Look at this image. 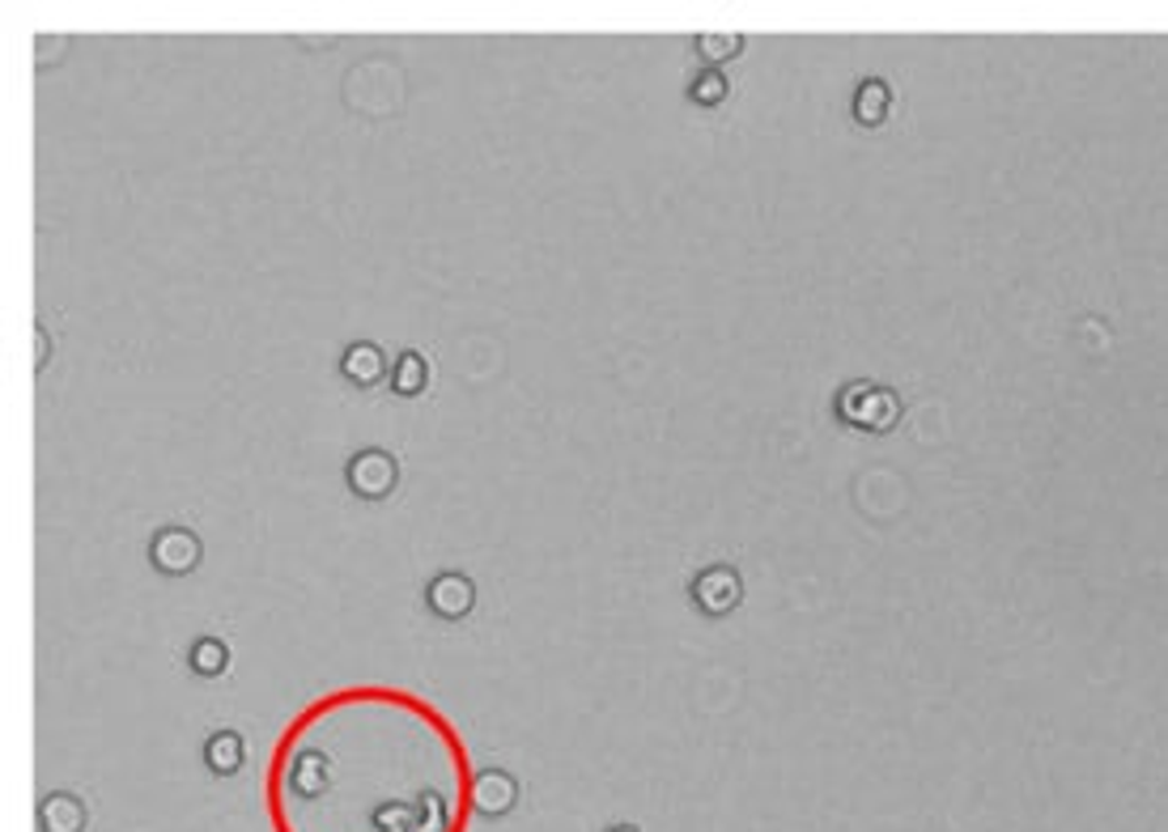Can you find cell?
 I'll return each mask as SVG.
<instances>
[{
	"label": "cell",
	"mask_w": 1168,
	"mask_h": 832,
	"mask_svg": "<svg viewBox=\"0 0 1168 832\" xmlns=\"http://www.w3.org/2000/svg\"><path fill=\"white\" fill-rule=\"evenodd\" d=\"M273 832H468L477 764L459 727L400 684L306 701L264 764Z\"/></svg>",
	"instance_id": "obj_1"
},
{
	"label": "cell",
	"mask_w": 1168,
	"mask_h": 832,
	"mask_svg": "<svg viewBox=\"0 0 1168 832\" xmlns=\"http://www.w3.org/2000/svg\"><path fill=\"white\" fill-rule=\"evenodd\" d=\"M838 412L850 421V425H863V429H889L892 421H897V412H901V404H897V396L892 391H884V387H867V382H854V387H846L841 391V400H838Z\"/></svg>",
	"instance_id": "obj_2"
},
{
	"label": "cell",
	"mask_w": 1168,
	"mask_h": 832,
	"mask_svg": "<svg viewBox=\"0 0 1168 832\" xmlns=\"http://www.w3.org/2000/svg\"><path fill=\"white\" fill-rule=\"evenodd\" d=\"M150 561L162 574H187L201 561V540L187 527H162L150 540Z\"/></svg>",
	"instance_id": "obj_3"
},
{
	"label": "cell",
	"mask_w": 1168,
	"mask_h": 832,
	"mask_svg": "<svg viewBox=\"0 0 1168 832\" xmlns=\"http://www.w3.org/2000/svg\"><path fill=\"white\" fill-rule=\"evenodd\" d=\"M396 459L387 451H361L354 454V463H349V484H354V493L357 497H366V502H379V497H387L391 489H396Z\"/></svg>",
	"instance_id": "obj_4"
},
{
	"label": "cell",
	"mask_w": 1168,
	"mask_h": 832,
	"mask_svg": "<svg viewBox=\"0 0 1168 832\" xmlns=\"http://www.w3.org/2000/svg\"><path fill=\"white\" fill-rule=\"evenodd\" d=\"M693 604L701 607L706 616H723L739 604V574L727 569V565H710L693 578Z\"/></svg>",
	"instance_id": "obj_5"
},
{
	"label": "cell",
	"mask_w": 1168,
	"mask_h": 832,
	"mask_svg": "<svg viewBox=\"0 0 1168 832\" xmlns=\"http://www.w3.org/2000/svg\"><path fill=\"white\" fill-rule=\"evenodd\" d=\"M426 604L442 620H463L472 612V604H477V586L463 578V574H438L426 586Z\"/></svg>",
	"instance_id": "obj_6"
},
{
	"label": "cell",
	"mask_w": 1168,
	"mask_h": 832,
	"mask_svg": "<svg viewBox=\"0 0 1168 832\" xmlns=\"http://www.w3.org/2000/svg\"><path fill=\"white\" fill-rule=\"evenodd\" d=\"M340 374L354 382V387H379L382 379H387V357H382L379 345H370V340H357V345H349L345 349V357H340Z\"/></svg>",
	"instance_id": "obj_7"
},
{
	"label": "cell",
	"mask_w": 1168,
	"mask_h": 832,
	"mask_svg": "<svg viewBox=\"0 0 1168 832\" xmlns=\"http://www.w3.org/2000/svg\"><path fill=\"white\" fill-rule=\"evenodd\" d=\"M510 803H514V778L510 773H498V769L477 773V808L489 811V815H502V811H510Z\"/></svg>",
	"instance_id": "obj_8"
},
{
	"label": "cell",
	"mask_w": 1168,
	"mask_h": 832,
	"mask_svg": "<svg viewBox=\"0 0 1168 832\" xmlns=\"http://www.w3.org/2000/svg\"><path fill=\"white\" fill-rule=\"evenodd\" d=\"M81 824H85V811L69 794H51L43 803V829L48 832H81Z\"/></svg>",
	"instance_id": "obj_9"
},
{
	"label": "cell",
	"mask_w": 1168,
	"mask_h": 832,
	"mask_svg": "<svg viewBox=\"0 0 1168 832\" xmlns=\"http://www.w3.org/2000/svg\"><path fill=\"white\" fill-rule=\"evenodd\" d=\"M426 379H430V370H426V357H421V353H400L396 370H391V391H396V396H421V391H426Z\"/></svg>",
	"instance_id": "obj_10"
},
{
	"label": "cell",
	"mask_w": 1168,
	"mask_h": 832,
	"mask_svg": "<svg viewBox=\"0 0 1168 832\" xmlns=\"http://www.w3.org/2000/svg\"><path fill=\"white\" fill-rule=\"evenodd\" d=\"M204 757H208V764H213L217 773H234V769L243 764V739H238L234 731H217L213 739H208Z\"/></svg>",
	"instance_id": "obj_11"
},
{
	"label": "cell",
	"mask_w": 1168,
	"mask_h": 832,
	"mask_svg": "<svg viewBox=\"0 0 1168 832\" xmlns=\"http://www.w3.org/2000/svg\"><path fill=\"white\" fill-rule=\"evenodd\" d=\"M854 115H859V124H880L889 115V85L884 81H863V90L854 99Z\"/></svg>",
	"instance_id": "obj_12"
},
{
	"label": "cell",
	"mask_w": 1168,
	"mask_h": 832,
	"mask_svg": "<svg viewBox=\"0 0 1168 832\" xmlns=\"http://www.w3.org/2000/svg\"><path fill=\"white\" fill-rule=\"evenodd\" d=\"M226 646L217 641V637H201V641H192V650H187V662H192V671L196 676H222L226 671Z\"/></svg>",
	"instance_id": "obj_13"
},
{
	"label": "cell",
	"mask_w": 1168,
	"mask_h": 832,
	"mask_svg": "<svg viewBox=\"0 0 1168 832\" xmlns=\"http://www.w3.org/2000/svg\"><path fill=\"white\" fill-rule=\"evenodd\" d=\"M688 94H693V102H701V106H714V102L727 99V76L706 69L701 76H693V90Z\"/></svg>",
	"instance_id": "obj_14"
},
{
	"label": "cell",
	"mask_w": 1168,
	"mask_h": 832,
	"mask_svg": "<svg viewBox=\"0 0 1168 832\" xmlns=\"http://www.w3.org/2000/svg\"><path fill=\"white\" fill-rule=\"evenodd\" d=\"M697 48L706 51L710 60H723V55H736L739 34H727V39H723V34H701V39H697Z\"/></svg>",
	"instance_id": "obj_15"
},
{
	"label": "cell",
	"mask_w": 1168,
	"mask_h": 832,
	"mask_svg": "<svg viewBox=\"0 0 1168 832\" xmlns=\"http://www.w3.org/2000/svg\"><path fill=\"white\" fill-rule=\"evenodd\" d=\"M608 832H637V829H608Z\"/></svg>",
	"instance_id": "obj_16"
}]
</instances>
